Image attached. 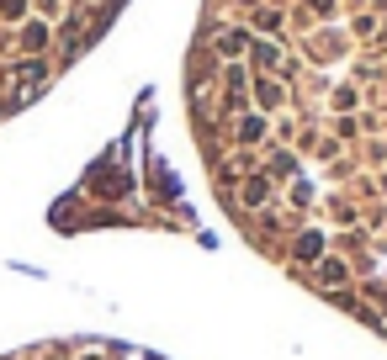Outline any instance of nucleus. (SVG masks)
I'll list each match as a JSON object with an SVG mask.
<instances>
[{
	"instance_id": "obj_1",
	"label": "nucleus",
	"mask_w": 387,
	"mask_h": 360,
	"mask_svg": "<svg viewBox=\"0 0 387 360\" xmlns=\"http://www.w3.org/2000/svg\"><path fill=\"white\" fill-rule=\"evenodd\" d=\"M324 244H329L324 228H303L292 239V254H297V260H324Z\"/></svg>"
},
{
	"instance_id": "obj_2",
	"label": "nucleus",
	"mask_w": 387,
	"mask_h": 360,
	"mask_svg": "<svg viewBox=\"0 0 387 360\" xmlns=\"http://www.w3.org/2000/svg\"><path fill=\"white\" fill-rule=\"evenodd\" d=\"M318 276H324V286H345V265H340V260H324Z\"/></svg>"
},
{
	"instance_id": "obj_3",
	"label": "nucleus",
	"mask_w": 387,
	"mask_h": 360,
	"mask_svg": "<svg viewBox=\"0 0 387 360\" xmlns=\"http://www.w3.org/2000/svg\"><path fill=\"white\" fill-rule=\"evenodd\" d=\"M255 96H260V106H281V85H271V80H260Z\"/></svg>"
},
{
	"instance_id": "obj_4",
	"label": "nucleus",
	"mask_w": 387,
	"mask_h": 360,
	"mask_svg": "<svg viewBox=\"0 0 387 360\" xmlns=\"http://www.w3.org/2000/svg\"><path fill=\"white\" fill-rule=\"evenodd\" d=\"M218 48H223V53H239V48H245V32H228V38L218 43Z\"/></svg>"
},
{
	"instance_id": "obj_5",
	"label": "nucleus",
	"mask_w": 387,
	"mask_h": 360,
	"mask_svg": "<svg viewBox=\"0 0 387 360\" xmlns=\"http://www.w3.org/2000/svg\"><path fill=\"white\" fill-rule=\"evenodd\" d=\"M245 201H249V207H260V201H265V180H255V186L245 191Z\"/></svg>"
},
{
	"instance_id": "obj_6",
	"label": "nucleus",
	"mask_w": 387,
	"mask_h": 360,
	"mask_svg": "<svg viewBox=\"0 0 387 360\" xmlns=\"http://www.w3.org/2000/svg\"><path fill=\"white\" fill-rule=\"evenodd\" d=\"M0 11H6V16H16V11H21V0H0Z\"/></svg>"
}]
</instances>
